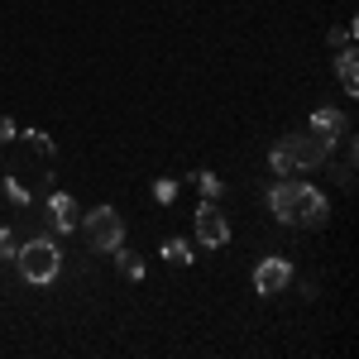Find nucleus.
<instances>
[{"label":"nucleus","instance_id":"obj_1","mask_svg":"<svg viewBox=\"0 0 359 359\" xmlns=\"http://www.w3.org/2000/svg\"><path fill=\"white\" fill-rule=\"evenodd\" d=\"M15 264H20V278L29 287H48L57 273H62V254H57L53 240H29V245L15 249Z\"/></svg>","mask_w":359,"mask_h":359},{"label":"nucleus","instance_id":"obj_2","mask_svg":"<svg viewBox=\"0 0 359 359\" xmlns=\"http://www.w3.org/2000/svg\"><path fill=\"white\" fill-rule=\"evenodd\" d=\"M82 230H86V240H91L96 254H115V249L125 245V221L115 216V206H96L82 221Z\"/></svg>","mask_w":359,"mask_h":359},{"label":"nucleus","instance_id":"obj_3","mask_svg":"<svg viewBox=\"0 0 359 359\" xmlns=\"http://www.w3.org/2000/svg\"><path fill=\"white\" fill-rule=\"evenodd\" d=\"M326 216H331L326 196L316 192V187H306V182H297V196H292V216H287V225H306V230H316V225H326Z\"/></svg>","mask_w":359,"mask_h":359},{"label":"nucleus","instance_id":"obj_4","mask_svg":"<svg viewBox=\"0 0 359 359\" xmlns=\"http://www.w3.org/2000/svg\"><path fill=\"white\" fill-rule=\"evenodd\" d=\"M196 240L206 249H221L230 245V221H225V211L216 201H206V206H196Z\"/></svg>","mask_w":359,"mask_h":359},{"label":"nucleus","instance_id":"obj_5","mask_svg":"<svg viewBox=\"0 0 359 359\" xmlns=\"http://www.w3.org/2000/svg\"><path fill=\"white\" fill-rule=\"evenodd\" d=\"M287 149H292V163L297 168H321L331 158V144L316 135V130H306V135H287Z\"/></svg>","mask_w":359,"mask_h":359},{"label":"nucleus","instance_id":"obj_6","mask_svg":"<svg viewBox=\"0 0 359 359\" xmlns=\"http://www.w3.org/2000/svg\"><path fill=\"white\" fill-rule=\"evenodd\" d=\"M287 283H292V264H287V259H278V254H273V259H264V264L254 269V292H264V297L283 292Z\"/></svg>","mask_w":359,"mask_h":359},{"label":"nucleus","instance_id":"obj_7","mask_svg":"<svg viewBox=\"0 0 359 359\" xmlns=\"http://www.w3.org/2000/svg\"><path fill=\"white\" fill-rule=\"evenodd\" d=\"M48 225H53L57 235H72V230L82 225V216H77V201H72L67 192L48 196Z\"/></svg>","mask_w":359,"mask_h":359},{"label":"nucleus","instance_id":"obj_8","mask_svg":"<svg viewBox=\"0 0 359 359\" xmlns=\"http://www.w3.org/2000/svg\"><path fill=\"white\" fill-rule=\"evenodd\" d=\"M292 196H297V182H292V177H278L273 187H269V206H273V216L283 225H287V216H292Z\"/></svg>","mask_w":359,"mask_h":359},{"label":"nucleus","instance_id":"obj_9","mask_svg":"<svg viewBox=\"0 0 359 359\" xmlns=\"http://www.w3.org/2000/svg\"><path fill=\"white\" fill-rule=\"evenodd\" d=\"M311 130H316V135L326 139V144H335V139H340L345 130H350V120H345L340 111H316V115H311Z\"/></svg>","mask_w":359,"mask_h":359},{"label":"nucleus","instance_id":"obj_10","mask_svg":"<svg viewBox=\"0 0 359 359\" xmlns=\"http://www.w3.org/2000/svg\"><path fill=\"white\" fill-rule=\"evenodd\" d=\"M269 168H273L278 177H292V172H297V163H292V149H287V139H278L273 149H269Z\"/></svg>","mask_w":359,"mask_h":359},{"label":"nucleus","instance_id":"obj_11","mask_svg":"<svg viewBox=\"0 0 359 359\" xmlns=\"http://www.w3.org/2000/svg\"><path fill=\"white\" fill-rule=\"evenodd\" d=\"M340 86H345L350 96H355V91H359V67H355V48H345V53H340Z\"/></svg>","mask_w":359,"mask_h":359},{"label":"nucleus","instance_id":"obj_12","mask_svg":"<svg viewBox=\"0 0 359 359\" xmlns=\"http://www.w3.org/2000/svg\"><path fill=\"white\" fill-rule=\"evenodd\" d=\"M115 254H120V273L125 278H144V259L139 254H125V249H115Z\"/></svg>","mask_w":359,"mask_h":359},{"label":"nucleus","instance_id":"obj_13","mask_svg":"<svg viewBox=\"0 0 359 359\" xmlns=\"http://www.w3.org/2000/svg\"><path fill=\"white\" fill-rule=\"evenodd\" d=\"M163 259H168V264H187V259H192V249L182 245V240H168V245H163Z\"/></svg>","mask_w":359,"mask_h":359},{"label":"nucleus","instance_id":"obj_14","mask_svg":"<svg viewBox=\"0 0 359 359\" xmlns=\"http://www.w3.org/2000/svg\"><path fill=\"white\" fill-rule=\"evenodd\" d=\"M196 187H201V196H206V201H216V196L225 192L221 177H211V172H201V177H196Z\"/></svg>","mask_w":359,"mask_h":359},{"label":"nucleus","instance_id":"obj_15","mask_svg":"<svg viewBox=\"0 0 359 359\" xmlns=\"http://www.w3.org/2000/svg\"><path fill=\"white\" fill-rule=\"evenodd\" d=\"M331 43H335V48H350V43H355V25L335 29V34H331Z\"/></svg>","mask_w":359,"mask_h":359},{"label":"nucleus","instance_id":"obj_16","mask_svg":"<svg viewBox=\"0 0 359 359\" xmlns=\"http://www.w3.org/2000/svg\"><path fill=\"white\" fill-rule=\"evenodd\" d=\"M15 235H10V230H0V264H5V259H15Z\"/></svg>","mask_w":359,"mask_h":359},{"label":"nucleus","instance_id":"obj_17","mask_svg":"<svg viewBox=\"0 0 359 359\" xmlns=\"http://www.w3.org/2000/svg\"><path fill=\"white\" fill-rule=\"evenodd\" d=\"M15 135H20V130H15V120H10V115H0V144H10Z\"/></svg>","mask_w":359,"mask_h":359},{"label":"nucleus","instance_id":"obj_18","mask_svg":"<svg viewBox=\"0 0 359 359\" xmlns=\"http://www.w3.org/2000/svg\"><path fill=\"white\" fill-rule=\"evenodd\" d=\"M154 196H158V201H172V196H177V187H172V182H158V187H154Z\"/></svg>","mask_w":359,"mask_h":359}]
</instances>
